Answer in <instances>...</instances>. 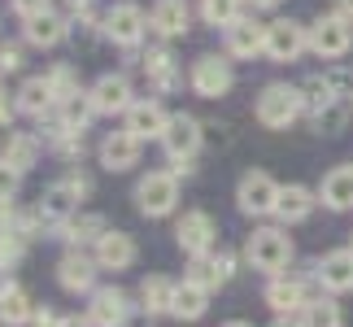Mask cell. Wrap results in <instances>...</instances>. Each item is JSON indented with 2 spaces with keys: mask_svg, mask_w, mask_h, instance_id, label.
I'll return each instance as SVG.
<instances>
[{
  "mask_svg": "<svg viewBox=\"0 0 353 327\" xmlns=\"http://www.w3.org/2000/svg\"><path fill=\"white\" fill-rule=\"evenodd\" d=\"M244 257H249L253 270L279 275V270L288 266V257H292V240L283 236L279 227H262V231H253V236H249V244H244Z\"/></svg>",
  "mask_w": 353,
  "mask_h": 327,
  "instance_id": "cell-1",
  "label": "cell"
},
{
  "mask_svg": "<svg viewBox=\"0 0 353 327\" xmlns=\"http://www.w3.org/2000/svg\"><path fill=\"white\" fill-rule=\"evenodd\" d=\"M301 109H305V97H301L296 88L270 83L262 97H257V122H262V127H270V131H283L296 114H301Z\"/></svg>",
  "mask_w": 353,
  "mask_h": 327,
  "instance_id": "cell-2",
  "label": "cell"
},
{
  "mask_svg": "<svg viewBox=\"0 0 353 327\" xmlns=\"http://www.w3.org/2000/svg\"><path fill=\"white\" fill-rule=\"evenodd\" d=\"M135 201H140V210L148 218H161V214H170L174 210V201H179V184H174V175H144L140 188H135Z\"/></svg>",
  "mask_w": 353,
  "mask_h": 327,
  "instance_id": "cell-3",
  "label": "cell"
},
{
  "mask_svg": "<svg viewBox=\"0 0 353 327\" xmlns=\"http://www.w3.org/2000/svg\"><path fill=\"white\" fill-rule=\"evenodd\" d=\"M236 201H240L244 214H270L275 201H279V184L270 179L266 170H249L240 179V188H236Z\"/></svg>",
  "mask_w": 353,
  "mask_h": 327,
  "instance_id": "cell-4",
  "label": "cell"
},
{
  "mask_svg": "<svg viewBox=\"0 0 353 327\" xmlns=\"http://www.w3.org/2000/svg\"><path fill=\"white\" fill-rule=\"evenodd\" d=\"M305 44H310L305 26H301V22H292V18H279V22H270V26H266V52H270L275 61H296Z\"/></svg>",
  "mask_w": 353,
  "mask_h": 327,
  "instance_id": "cell-5",
  "label": "cell"
},
{
  "mask_svg": "<svg viewBox=\"0 0 353 327\" xmlns=\"http://www.w3.org/2000/svg\"><path fill=\"white\" fill-rule=\"evenodd\" d=\"M353 44V31H349V22L345 18H319L314 26H310V48L319 52V57H345Z\"/></svg>",
  "mask_w": 353,
  "mask_h": 327,
  "instance_id": "cell-6",
  "label": "cell"
},
{
  "mask_svg": "<svg viewBox=\"0 0 353 327\" xmlns=\"http://www.w3.org/2000/svg\"><path fill=\"white\" fill-rule=\"evenodd\" d=\"M161 144H166V153H170L174 166H179V161H192L196 144H201V122H196L192 114L170 118V127H166V135H161Z\"/></svg>",
  "mask_w": 353,
  "mask_h": 327,
  "instance_id": "cell-7",
  "label": "cell"
},
{
  "mask_svg": "<svg viewBox=\"0 0 353 327\" xmlns=\"http://www.w3.org/2000/svg\"><path fill=\"white\" fill-rule=\"evenodd\" d=\"M192 88L201 92V97H223V92L232 88V66H227L223 57H214V52L196 57V66H192Z\"/></svg>",
  "mask_w": 353,
  "mask_h": 327,
  "instance_id": "cell-8",
  "label": "cell"
},
{
  "mask_svg": "<svg viewBox=\"0 0 353 327\" xmlns=\"http://www.w3.org/2000/svg\"><path fill=\"white\" fill-rule=\"evenodd\" d=\"M105 35L114 39V44H140L144 35V13L135 5H114L105 13Z\"/></svg>",
  "mask_w": 353,
  "mask_h": 327,
  "instance_id": "cell-9",
  "label": "cell"
},
{
  "mask_svg": "<svg viewBox=\"0 0 353 327\" xmlns=\"http://www.w3.org/2000/svg\"><path fill=\"white\" fill-rule=\"evenodd\" d=\"M174 236H179V249H188L192 257H201V253L210 249V240H214V218H210V214H201V210H192V214H183V218H179Z\"/></svg>",
  "mask_w": 353,
  "mask_h": 327,
  "instance_id": "cell-10",
  "label": "cell"
},
{
  "mask_svg": "<svg viewBox=\"0 0 353 327\" xmlns=\"http://www.w3.org/2000/svg\"><path fill=\"white\" fill-rule=\"evenodd\" d=\"M135 161H140V140H135L131 131L105 135V144H101V166L105 170H131Z\"/></svg>",
  "mask_w": 353,
  "mask_h": 327,
  "instance_id": "cell-11",
  "label": "cell"
},
{
  "mask_svg": "<svg viewBox=\"0 0 353 327\" xmlns=\"http://www.w3.org/2000/svg\"><path fill=\"white\" fill-rule=\"evenodd\" d=\"M170 127V118L161 114V105L157 101H140V105H131L127 109V131L135 135V140H153V135H166Z\"/></svg>",
  "mask_w": 353,
  "mask_h": 327,
  "instance_id": "cell-12",
  "label": "cell"
},
{
  "mask_svg": "<svg viewBox=\"0 0 353 327\" xmlns=\"http://www.w3.org/2000/svg\"><path fill=\"white\" fill-rule=\"evenodd\" d=\"M92 109L97 114H122V109H131V83L122 75H105L92 88Z\"/></svg>",
  "mask_w": 353,
  "mask_h": 327,
  "instance_id": "cell-13",
  "label": "cell"
},
{
  "mask_svg": "<svg viewBox=\"0 0 353 327\" xmlns=\"http://www.w3.org/2000/svg\"><path fill=\"white\" fill-rule=\"evenodd\" d=\"M97 262L105 270H127L135 262V240L127 236V231H105V236L97 240Z\"/></svg>",
  "mask_w": 353,
  "mask_h": 327,
  "instance_id": "cell-14",
  "label": "cell"
},
{
  "mask_svg": "<svg viewBox=\"0 0 353 327\" xmlns=\"http://www.w3.org/2000/svg\"><path fill=\"white\" fill-rule=\"evenodd\" d=\"M188 22H192V9H188V0H157L153 5V31L157 35H188Z\"/></svg>",
  "mask_w": 353,
  "mask_h": 327,
  "instance_id": "cell-15",
  "label": "cell"
},
{
  "mask_svg": "<svg viewBox=\"0 0 353 327\" xmlns=\"http://www.w3.org/2000/svg\"><path fill=\"white\" fill-rule=\"evenodd\" d=\"M319 279H323V288H332V293H349L353 288V249H336V253L323 257Z\"/></svg>",
  "mask_w": 353,
  "mask_h": 327,
  "instance_id": "cell-16",
  "label": "cell"
},
{
  "mask_svg": "<svg viewBox=\"0 0 353 327\" xmlns=\"http://www.w3.org/2000/svg\"><path fill=\"white\" fill-rule=\"evenodd\" d=\"M227 275H232V257H227V253H201L196 262H192V275H188V284H196V288L214 293Z\"/></svg>",
  "mask_w": 353,
  "mask_h": 327,
  "instance_id": "cell-17",
  "label": "cell"
},
{
  "mask_svg": "<svg viewBox=\"0 0 353 327\" xmlns=\"http://www.w3.org/2000/svg\"><path fill=\"white\" fill-rule=\"evenodd\" d=\"M227 48L236 52V57H257V52H266V26L257 22H232L227 26Z\"/></svg>",
  "mask_w": 353,
  "mask_h": 327,
  "instance_id": "cell-18",
  "label": "cell"
},
{
  "mask_svg": "<svg viewBox=\"0 0 353 327\" xmlns=\"http://www.w3.org/2000/svg\"><path fill=\"white\" fill-rule=\"evenodd\" d=\"M323 206L327 210H353V166H336L319 188Z\"/></svg>",
  "mask_w": 353,
  "mask_h": 327,
  "instance_id": "cell-19",
  "label": "cell"
},
{
  "mask_svg": "<svg viewBox=\"0 0 353 327\" xmlns=\"http://www.w3.org/2000/svg\"><path fill=\"white\" fill-rule=\"evenodd\" d=\"M92 323H97V327L127 323V297H122L118 288H101L97 297H92Z\"/></svg>",
  "mask_w": 353,
  "mask_h": 327,
  "instance_id": "cell-20",
  "label": "cell"
},
{
  "mask_svg": "<svg viewBox=\"0 0 353 327\" xmlns=\"http://www.w3.org/2000/svg\"><path fill=\"white\" fill-rule=\"evenodd\" d=\"M61 35H65V22H61L52 9L31 13V18H26V39H31L35 48H52V44H61Z\"/></svg>",
  "mask_w": 353,
  "mask_h": 327,
  "instance_id": "cell-21",
  "label": "cell"
},
{
  "mask_svg": "<svg viewBox=\"0 0 353 327\" xmlns=\"http://www.w3.org/2000/svg\"><path fill=\"white\" fill-rule=\"evenodd\" d=\"M310 210H314V197H310V188H301V184L279 188L275 214L283 218V223H301V218H310Z\"/></svg>",
  "mask_w": 353,
  "mask_h": 327,
  "instance_id": "cell-22",
  "label": "cell"
},
{
  "mask_svg": "<svg viewBox=\"0 0 353 327\" xmlns=\"http://www.w3.org/2000/svg\"><path fill=\"white\" fill-rule=\"evenodd\" d=\"M57 279H61V288H70V293H83V288H92V279H97V266H92V257H83V253H70V257H61V266H57Z\"/></svg>",
  "mask_w": 353,
  "mask_h": 327,
  "instance_id": "cell-23",
  "label": "cell"
},
{
  "mask_svg": "<svg viewBox=\"0 0 353 327\" xmlns=\"http://www.w3.org/2000/svg\"><path fill=\"white\" fill-rule=\"evenodd\" d=\"M266 306L270 310H301L305 306V288H301V279H288V275H275L270 279V288H266Z\"/></svg>",
  "mask_w": 353,
  "mask_h": 327,
  "instance_id": "cell-24",
  "label": "cell"
},
{
  "mask_svg": "<svg viewBox=\"0 0 353 327\" xmlns=\"http://www.w3.org/2000/svg\"><path fill=\"white\" fill-rule=\"evenodd\" d=\"M52 101H57V92L48 88V79H26L22 92H18V109H22V114H35V118L48 114Z\"/></svg>",
  "mask_w": 353,
  "mask_h": 327,
  "instance_id": "cell-25",
  "label": "cell"
},
{
  "mask_svg": "<svg viewBox=\"0 0 353 327\" xmlns=\"http://www.w3.org/2000/svg\"><path fill=\"white\" fill-rule=\"evenodd\" d=\"M174 288H179V284H170L166 275H148V279L140 284V301H144V310H148V315H161V310H170V306H174Z\"/></svg>",
  "mask_w": 353,
  "mask_h": 327,
  "instance_id": "cell-26",
  "label": "cell"
},
{
  "mask_svg": "<svg viewBox=\"0 0 353 327\" xmlns=\"http://www.w3.org/2000/svg\"><path fill=\"white\" fill-rule=\"evenodd\" d=\"M205 301H210L205 288H196V284H179V288H174L170 315L174 319H201V315H205Z\"/></svg>",
  "mask_w": 353,
  "mask_h": 327,
  "instance_id": "cell-27",
  "label": "cell"
},
{
  "mask_svg": "<svg viewBox=\"0 0 353 327\" xmlns=\"http://www.w3.org/2000/svg\"><path fill=\"white\" fill-rule=\"evenodd\" d=\"M26 319H31V297H26L18 284L13 288L0 293V323H9V327H22Z\"/></svg>",
  "mask_w": 353,
  "mask_h": 327,
  "instance_id": "cell-28",
  "label": "cell"
},
{
  "mask_svg": "<svg viewBox=\"0 0 353 327\" xmlns=\"http://www.w3.org/2000/svg\"><path fill=\"white\" fill-rule=\"evenodd\" d=\"M0 161H9L13 170H31L35 166V140L31 135H9L0 148Z\"/></svg>",
  "mask_w": 353,
  "mask_h": 327,
  "instance_id": "cell-29",
  "label": "cell"
},
{
  "mask_svg": "<svg viewBox=\"0 0 353 327\" xmlns=\"http://www.w3.org/2000/svg\"><path fill=\"white\" fill-rule=\"evenodd\" d=\"M201 18L210 26H232L240 22V0H201Z\"/></svg>",
  "mask_w": 353,
  "mask_h": 327,
  "instance_id": "cell-30",
  "label": "cell"
},
{
  "mask_svg": "<svg viewBox=\"0 0 353 327\" xmlns=\"http://www.w3.org/2000/svg\"><path fill=\"white\" fill-rule=\"evenodd\" d=\"M301 327H341V310L332 301H310L301 306Z\"/></svg>",
  "mask_w": 353,
  "mask_h": 327,
  "instance_id": "cell-31",
  "label": "cell"
},
{
  "mask_svg": "<svg viewBox=\"0 0 353 327\" xmlns=\"http://www.w3.org/2000/svg\"><path fill=\"white\" fill-rule=\"evenodd\" d=\"M105 236V223L97 214H83V218H74V223H65V240H74V244H83V240H101Z\"/></svg>",
  "mask_w": 353,
  "mask_h": 327,
  "instance_id": "cell-32",
  "label": "cell"
},
{
  "mask_svg": "<svg viewBox=\"0 0 353 327\" xmlns=\"http://www.w3.org/2000/svg\"><path fill=\"white\" fill-rule=\"evenodd\" d=\"M144 66H148V75H153V83H161V88H170V83H174V57H170L166 48L148 52Z\"/></svg>",
  "mask_w": 353,
  "mask_h": 327,
  "instance_id": "cell-33",
  "label": "cell"
},
{
  "mask_svg": "<svg viewBox=\"0 0 353 327\" xmlns=\"http://www.w3.org/2000/svg\"><path fill=\"white\" fill-rule=\"evenodd\" d=\"M22 249H26L22 231L18 227H0V266H5V262H18Z\"/></svg>",
  "mask_w": 353,
  "mask_h": 327,
  "instance_id": "cell-34",
  "label": "cell"
},
{
  "mask_svg": "<svg viewBox=\"0 0 353 327\" xmlns=\"http://www.w3.org/2000/svg\"><path fill=\"white\" fill-rule=\"evenodd\" d=\"M48 88L57 92V101H70L74 97V70L70 66H57V70L48 75Z\"/></svg>",
  "mask_w": 353,
  "mask_h": 327,
  "instance_id": "cell-35",
  "label": "cell"
},
{
  "mask_svg": "<svg viewBox=\"0 0 353 327\" xmlns=\"http://www.w3.org/2000/svg\"><path fill=\"white\" fill-rule=\"evenodd\" d=\"M18 175L22 170H13L9 161H0V201H9L13 192H18Z\"/></svg>",
  "mask_w": 353,
  "mask_h": 327,
  "instance_id": "cell-36",
  "label": "cell"
},
{
  "mask_svg": "<svg viewBox=\"0 0 353 327\" xmlns=\"http://www.w3.org/2000/svg\"><path fill=\"white\" fill-rule=\"evenodd\" d=\"M22 66V48L18 44H0V70H18Z\"/></svg>",
  "mask_w": 353,
  "mask_h": 327,
  "instance_id": "cell-37",
  "label": "cell"
},
{
  "mask_svg": "<svg viewBox=\"0 0 353 327\" xmlns=\"http://www.w3.org/2000/svg\"><path fill=\"white\" fill-rule=\"evenodd\" d=\"M13 9H18L22 18H31V13H44L48 9V0H13Z\"/></svg>",
  "mask_w": 353,
  "mask_h": 327,
  "instance_id": "cell-38",
  "label": "cell"
},
{
  "mask_svg": "<svg viewBox=\"0 0 353 327\" xmlns=\"http://www.w3.org/2000/svg\"><path fill=\"white\" fill-rule=\"evenodd\" d=\"M332 5H336V18L353 22V0H332Z\"/></svg>",
  "mask_w": 353,
  "mask_h": 327,
  "instance_id": "cell-39",
  "label": "cell"
},
{
  "mask_svg": "<svg viewBox=\"0 0 353 327\" xmlns=\"http://www.w3.org/2000/svg\"><path fill=\"white\" fill-rule=\"evenodd\" d=\"M0 122H9V101H5V88H0Z\"/></svg>",
  "mask_w": 353,
  "mask_h": 327,
  "instance_id": "cell-40",
  "label": "cell"
},
{
  "mask_svg": "<svg viewBox=\"0 0 353 327\" xmlns=\"http://www.w3.org/2000/svg\"><path fill=\"white\" fill-rule=\"evenodd\" d=\"M5 288H13V284H9V270L0 266V293H5Z\"/></svg>",
  "mask_w": 353,
  "mask_h": 327,
  "instance_id": "cell-41",
  "label": "cell"
},
{
  "mask_svg": "<svg viewBox=\"0 0 353 327\" xmlns=\"http://www.w3.org/2000/svg\"><path fill=\"white\" fill-rule=\"evenodd\" d=\"M253 5H257V9H275L279 0H253Z\"/></svg>",
  "mask_w": 353,
  "mask_h": 327,
  "instance_id": "cell-42",
  "label": "cell"
},
{
  "mask_svg": "<svg viewBox=\"0 0 353 327\" xmlns=\"http://www.w3.org/2000/svg\"><path fill=\"white\" fill-rule=\"evenodd\" d=\"M57 327H79V319H57Z\"/></svg>",
  "mask_w": 353,
  "mask_h": 327,
  "instance_id": "cell-43",
  "label": "cell"
},
{
  "mask_svg": "<svg viewBox=\"0 0 353 327\" xmlns=\"http://www.w3.org/2000/svg\"><path fill=\"white\" fill-rule=\"evenodd\" d=\"M223 327H253V323H244V319H232V323H223Z\"/></svg>",
  "mask_w": 353,
  "mask_h": 327,
  "instance_id": "cell-44",
  "label": "cell"
},
{
  "mask_svg": "<svg viewBox=\"0 0 353 327\" xmlns=\"http://www.w3.org/2000/svg\"><path fill=\"white\" fill-rule=\"evenodd\" d=\"M275 327H292V323H283V319H279V323H275Z\"/></svg>",
  "mask_w": 353,
  "mask_h": 327,
  "instance_id": "cell-45",
  "label": "cell"
},
{
  "mask_svg": "<svg viewBox=\"0 0 353 327\" xmlns=\"http://www.w3.org/2000/svg\"><path fill=\"white\" fill-rule=\"evenodd\" d=\"M349 249H353V244H349Z\"/></svg>",
  "mask_w": 353,
  "mask_h": 327,
  "instance_id": "cell-46",
  "label": "cell"
}]
</instances>
